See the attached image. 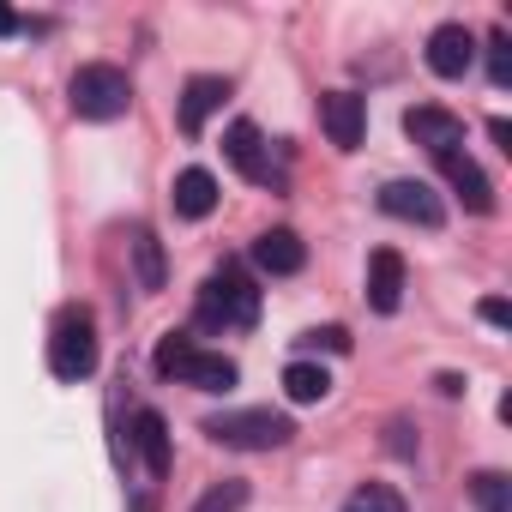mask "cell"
Instances as JSON below:
<instances>
[{
  "label": "cell",
  "mask_w": 512,
  "mask_h": 512,
  "mask_svg": "<svg viewBox=\"0 0 512 512\" xmlns=\"http://www.w3.org/2000/svg\"><path fill=\"white\" fill-rule=\"evenodd\" d=\"M253 266L272 272V278H296L308 266V247H302L296 229H266L260 241H253Z\"/></svg>",
  "instance_id": "30bf717a"
},
{
  "label": "cell",
  "mask_w": 512,
  "mask_h": 512,
  "mask_svg": "<svg viewBox=\"0 0 512 512\" xmlns=\"http://www.w3.org/2000/svg\"><path fill=\"white\" fill-rule=\"evenodd\" d=\"M344 512H404V494L386 488V482H362V488L344 500Z\"/></svg>",
  "instance_id": "ffe728a7"
},
{
  "label": "cell",
  "mask_w": 512,
  "mask_h": 512,
  "mask_svg": "<svg viewBox=\"0 0 512 512\" xmlns=\"http://www.w3.org/2000/svg\"><path fill=\"white\" fill-rule=\"evenodd\" d=\"M440 169H446L452 193H458V199H464L476 217H488V211H494V187H488V175H482V169H476L464 151H458V157H440Z\"/></svg>",
  "instance_id": "5bb4252c"
},
{
  "label": "cell",
  "mask_w": 512,
  "mask_h": 512,
  "mask_svg": "<svg viewBox=\"0 0 512 512\" xmlns=\"http://www.w3.org/2000/svg\"><path fill=\"white\" fill-rule=\"evenodd\" d=\"M380 211L386 217H404V223H422V229H440V193L428 181H386L380 187Z\"/></svg>",
  "instance_id": "ba28073f"
},
{
  "label": "cell",
  "mask_w": 512,
  "mask_h": 512,
  "mask_svg": "<svg viewBox=\"0 0 512 512\" xmlns=\"http://www.w3.org/2000/svg\"><path fill=\"white\" fill-rule=\"evenodd\" d=\"M470 494H476V512H512V482L500 470H482L470 482Z\"/></svg>",
  "instance_id": "d6986e66"
},
{
  "label": "cell",
  "mask_w": 512,
  "mask_h": 512,
  "mask_svg": "<svg viewBox=\"0 0 512 512\" xmlns=\"http://www.w3.org/2000/svg\"><path fill=\"white\" fill-rule=\"evenodd\" d=\"M175 211L193 217V223L211 217V211H217V175H211V169H181V175H175Z\"/></svg>",
  "instance_id": "9a60e30c"
},
{
  "label": "cell",
  "mask_w": 512,
  "mask_h": 512,
  "mask_svg": "<svg viewBox=\"0 0 512 512\" xmlns=\"http://www.w3.org/2000/svg\"><path fill=\"white\" fill-rule=\"evenodd\" d=\"M133 446H139V458H145L151 476H169V422L157 410H139L133 416Z\"/></svg>",
  "instance_id": "2e32d148"
},
{
  "label": "cell",
  "mask_w": 512,
  "mask_h": 512,
  "mask_svg": "<svg viewBox=\"0 0 512 512\" xmlns=\"http://www.w3.org/2000/svg\"><path fill=\"white\" fill-rule=\"evenodd\" d=\"M241 506H247V482H235V476H229V482H211V488L199 494V506H193V512H241Z\"/></svg>",
  "instance_id": "44dd1931"
},
{
  "label": "cell",
  "mask_w": 512,
  "mask_h": 512,
  "mask_svg": "<svg viewBox=\"0 0 512 512\" xmlns=\"http://www.w3.org/2000/svg\"><path fill=\"white\" fill-rule=\"evenodd\" d=\"M488 139H494L500 151H512V121H500V115H494V121H488Z\"/></svg>",
  "instance_id": "cb8c5ba5"
},
{
  "label": "cell",
  "mask_w": 512,
  "mask_h": 512,
  "mask_svg": "<svg viewBox=\"0 0 512 512\" xmlns=\"http://www.w3.org/2000/svg\"><path fill=\"white\" fill-rule=\"evenodd\" d=\"M404 133L440 163V157H458L464 151V121L452 115V109H434V103H422V109H410L404 115Z\"/></svg>",
  "instance_id": "8992f818"
},
{
  "label": "cell",
  "mask_w": 512,
  "mask_h": 512,
  "mask_svg": "<svg viewBox=\"0 0 512 512\" xmlns=\"http://www.w3.org/2000/svg\"><path fill=\"white\" fill-rule=\"evenodd\" d=\"M133 266H139V290H163V247L151 229L133 235Z\"/></svg>",
  "instance_id": "ac0fdd59"
},
{
  "label": "cell",
  "mask_w": 512,
  "mask_h": 512,
  "mask_svg": "<svg viewBox=\"0 0 512 512\" xmlns=\"http://www.w3.org/2000/svg\"><path fill=\"white\" fill-rule=\"evenodd\" d=\"M482 320H488V326H512V308H506L500 296H488V302H482Z\"/></svg>",
  "instance_id": "603a6c76"
},
{
  "label": "cell",
  "mask_w": 512,
  "mask_h": 512,
  "mask_svg": "<svg viewBox=\"0 0 512 512\" xmlns=\"http://www.w3.org/2000/svg\"><path fill=\"white\" fill-rule=\"evenodd\" d=\"M223 97H229V79H211V73L187 79V91H181V109H175L181 133H187V139H193V133H205V121L223 109Z\"/></svg>",
  "instance_id": "8fae6325"
},
{
  "label": "cell",
  "mask_w": 512,
  "mask_h": 512,
  "mask_svg": "<svg viewBox=\"0 0 512 512\" xmlns=\"http://www.w3.org/2000/svg\"><path fill=\"white\" fill-rule=\"evenodd\" d=\"M205 434L235 452H278L296 434V422L284 410H223V416H205Z\"/></svg>",
  "instance_id": "7a4b0ae2"
},
{
  "label": "cell",
  "mask_w": 512,
  "mask_h": 512,
  "mask_svg": "<svg viewBox=\"0 0 512 512\" xmlns=\"http://www.w3.org/2000/svg\"><path fill=\"white\" fill-rule=\"evenodd\" d=\"M199 320L205 326H253L260 320V290H253V278L241 272V266H223V272H211L205 278V290H199Z\"/></svg>",
  "instance_id": "3957f363"
},
{
  "label": "cell",
  "mask_w": 512,
  "mask_h": 512,
  "mask_svg": "<svg viewBox=\"0 0 512 512\" xmlns=\"http://www.w3.org/2000/svg\"><path fill=\"white\" fill-rule=\"evenodd\" d=\"M157 374L163 380H181V386H199V392H229L241 374H235V362L229 356H211V350H199L187 332H169L163 344H157Z\"/></svg>",
  "instance_id": "6da1fadb"
},
{
  "label": "cell",
  "mask_w": 512,
  "mask_h": 512,
  "mask_svg": "<svg viewBox=\"0 0 512 512\" xmlns=\"http://www.w3.org/2000/svg\"><path fill=\"white\" fill-rule=\"evenodd\" d=\"M49 368H55V380H91V374H97V326H91L85 308H67V314L55 320Z\"/></svg>",
  "instance_id": "5b68a950"
},
{
  "label": "cell",
  "mask_w": 512,
  "mask_h": 512,
  "mask_svg": "<svg viewBox=\"0 0 512 512\" xmlns=\"http://www.w3.org/2000/svg\"><path fill=\"white\" fill-rule=\"evenodd\" d=\"M470 61H476V37H470L464 25H440V31L428 37V67H434L440 79H464Z\"/></svg>",
  "instance_id": "4fadbf2b"
},
{
  "label": "cell",
  "mask_w": 512,
  "mask_h": 512,
  "mask_svg": "<svg viewBox=\"0 0 512 512\" xmlns=\"http://www.w3.org/2000/svg\"><path fill=\"white\" fill-rule=\"evenodd\" d=\"M67 103H73V115H85V121H115V115H127L133 85H127V73H121V67L91 61V67H79V73H73Z\"/></svg>",
  "instance_id": "277c9868"
},
{
  "label": "cell",
  "mask_w": 512,
  "mask_h": 512,
  "mask_svg": "<svg viewBox=\"0 0 512 512\" xmlns=\"http://www.w3.org/2000/svg\"><path fill=\"white\" fill-rule=\"evenodd\" d=\"M398 302H404V260H398V247H374L368 253V308L398 314Z\"/></svg>",
  "instance_id": "9c48e42d"
},
{
  "label": "cell",
  "mask_w": 512,
  "mask_h": 512,
  "mask_svg": "<svg viewBox=\"0 0 512 512\" xmlns=\"http://www.w3.org/2000/svg\"><path fill=\"white\" fill-rule=\"evenodd\" d=\"M223 157H229L247 181H272V163H266V133L253 127V121H229V133H223Z\"/></svg>",
  "instance_id": "7c38bea8"
},
{
  "label": "cell",
  "mask_w": 512,
  "mask_h": 512,
  "mask_svg": "<svg viewBox=\"0 0 512 512\" xmlns=\"http://www.w3.org/2000/svg\"><path fill=\"white\" fill-rule=\"evenodd\" d=\"M133 512H157V500H151V494H139V500H133Z\"/></svg>",
  "instance_id": "484cf974"
},
{
  "label": "cell",
  "mask_w": 512,
  "mask_h": 512,
  "mask_svg": "<svg viewBox=\"0 0 512 512\" xmlns=\"http://www.w3.org/2000/svg\"><path fill=\"white\" fill-rule=\"evenodd\" d=\"M13 31H19V19H13L7 7H0V37H13Z\"/></svg>",
  "instance_id": "d4e9b609"
},
{
  "label": "cell",
  "mask_w": 512,
  "mask_h": 512,
  "mask_svg": "<svg viewBox=\"0 0 512 512\" xmlns=\"http://www.w3.org/2000/svg\"><path fill=\"white\" fill-rule=\"evenodd\" d=\"M320 127H326V139H332L338 151H356L362 133H368V103H362L356 91H326V97H320Z\"/></svg>",
  "instance_id": "52a82bcc"
},
{
  "label": "cell",
  "mask_w": 512,
  "mask_h": 512,
  "mask_svg": "<svg viewBox=\"0 0 512 512\" xmlns=\"http://www.w3.org/2000/svg\"><path fill=\"white\" fill-rule=\"evenodd\" d=\"M284 392H290V404H320L332 392V374L314 368V362H290L284 368Z\"/></svg>",
  "instance_id": "e0dca14e"
},
{
  "label": "cell",
  "mask_w": 512,
  "mask_h": 512,
  "mask_svg": "<svg viewBox=\"0 0 512 512\" xmlns=\"http://www.w3.org/2000/svg\"><path fill=\"white\" fill-rule=\"evenodd\" d=\"M488 79H494L500 91L512 85V43H506V31H494V37H488Z\"/></svg>",
  "instance_id": "7402d4cb"
}]
</instances>
